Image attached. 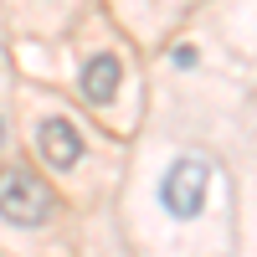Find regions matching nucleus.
I'll return each mask as SVG.
<instances>
[{
	"instance_id": "obj_1",
	"label": "nucleus",
	"mask_w": 257,
	"mask_h": 257,
	"mask_svg": "<svg viewBox=\"0 0 257 257\" xmlns=\"http://www.w3.org/2000/svg\"><path fill=\"white\" fill-rule=\"evenodd\" d=\"M206 190H211V165L201 155H180L160 180V206L180 221H196L206 211Z\"/></svg>"
},
{
	"instance_id": "obj_2",
	"label": "nucleus",
	"mask_w": 257,
	"mask_h": 257,
	"mask_svg": "<svg viewBox=\"0 0 257 257\" xmlns=\"http://www.w3.org/2000/svg\"><path fill=\"white\" fill-rule=\"evenodd\" d=\"M0 216H6L11 226H41V221H52V190L41 185L31 170L6 165V170H0Z\"/></svg>"
},
{
	"instance_id": "obj_3",
	"label": "nucleus",
	"mask_w": 257,
	"mask_h": 257,
	"mask_svg": "<svg viewBox=\"0 0 257 257\" xmlns=\"http://www.w3.org/2000/svg\"><path fill=\"white\" fill-rule=\"evenodd\" d=\"M36 149H41V160H47L52 170H72L82 160V134L67 118H47L36 128Z\"/></svg>"
},
{
	"instance_id": "obj_4",
	"label": "nucleus",
	"mask_w": 257,
	"mask_h": 257,
	"mask_svg": "<svg viewBox=\"0 0 257 257\" xmlns=\"http://www.w3.org/2000/svg\"><path fill=\"white\" fill-rule=\"evenodd\" d=\"M118 82H123V62L113 57V52H98V57H88L82 62V98L88 103H113L118 98Z\"/></svg>"
},
{
	"instance_id": "obj_5",
	"label": "nucleus",
	"mask_w": 257,
	"mask_h": 257,
	"mask_svg": "<svg viewBox=\"0 0 257 257\" xmlns=\"http://www.w3.org/2000/svg\"><path fill=\"white\" fill-rule=\"evenodd\" d=\"M170 57H175L180 67H196V47H175V52H170Z\"/></svg>"
},
{
	"instance_id": "obj_6",
	"label": "nucleus",
	"mask_w": 257,
	"mask_h": 257,
	"mask_svg": "<svg viewBox=\"0 0 257 257\" xmlns=\"http://www.w3.org/2000/svg\"><path fill=\"white\" fill-rule=\"evenodd\" d=\"M0 149H6V118H0Z\"/></svg>"
}]
</instances>
